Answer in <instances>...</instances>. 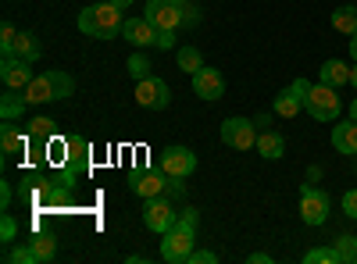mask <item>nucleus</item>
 Masks as SVG:
<instances>
[{"instance_id":"1","label":"nucleus","mask_w":357,"mask_h":264,"mask_svg":"<svg viewBox=\"0 0 357 264\" xmlns=\"http://www.w3.org/2000/svg\"><path fill=\"white\" fill-rule=\"evenodd\" d=\"M293 86L301 90L304 111L311 114L314 122H340L343 100H340V93L333 90V86H325V82H307V79H293Z\"/></svg>"},{"instance_id":"2","label":"nucleus","mask_w":357,"mask_h":264,"mask_svg":"<svg viewBox=\"0 0 357 264\" xmlns=\"http://www.w3.org/2000/svg\"><path fill=\"white\" fill-rule=\"evenodd\" d=\"M122 25H126L122 11H118L114 4H107V0L79 11V33L93 36V40H114L118 33H122Z\"/></svg>"},{"instance_id":"3","label":"nucleus","mask_w":357,"mask_h":264,"mask_svg":"<svg viewBox=\"0 0 357 264\" xmlns=\"http://www.w3.org/2000/svg\"><path fill=\"white\" fill-rule=\"evenodd\" d=\"M25 100L29 104H50V100H68L75 93V79L61 68H50V72H40L33 82L25 86Z\"/></svg>"},{"instance_id":"4","label":"nucleus","mask_w":357,"mask_h":264,"mask_svg":"<svg viewBox=\"0 0 357 264\" xmlns=\"http://www.w3.org/2000/svg\"><path fill=\"white\" fill-rule=\"evenodd\" d=\"M193 243H197V228H186V225L175 222V225L165 232V240H161V257H165L168 264H183V261H190V254L197 250Z\"/></svg>"},{"instance_id":"5","label":"nucleus","mask_w":357,"mask_h":264,"mask_svg":"<svg viewBox=\"0 0 357 264\" xmlns=\"http://www.w3.org/2000/svg\"><path fill=\"white\" fill-rule=\"evenodd\" d=\"M329 211H333V196L325 189H314V186H301V222L304 225H325L329 222Z\"/></svg>"},{"instance_id":"6","label":"nucleus","mask_w":357,"mask_h":264,"mask_svg":"<svg viewBox=\"0 0 357 264\" xmlns=\"http://www.w3.org/2000/svg\"><path fill=\"white\" fill-rule=\"evenodd\" d=\"M68 154H65V175H61V186H75L82 175L89 171V143L82 136H68Z\"/></svg>"},{"instance_id":"7","label":"nucleus","mask_w":357,"mask_h":264,"mask_svg":"<svg viewBox=\"0 0 357 264\" xmlns=\"http://www.w3.org/2000/svg\"><path fill=\"white\" fill-rule=\"evenodd\" d=\"M161 171L168 175V179H190V175L197 171V154L190 150V146H165L161 150Z\"/></svg>"},{"instance_id":"8","label":"nucleus","mask_w":357,"mask_h":264,"mask_svg":"<svg viewBox=\"0 0 357 264\" xmlns=\"http://www.w3.org/2000/svg\"><path fill=\"white\" fill-rule=\"evenodd\" d=\"M136 104L146 107V111H165L172 104V90H168V82L158 79V75H146L136 82Z\"/></svg>"},{"instance_id":"9","label":"nucleus","mask_w":357,"mask_h":264,"mask_svg":"<svg viewBox=\"0 0 357 264\" xmlns=\"http://www.w3.org/2000/svg\"><path fill=\"white\" fill-rule=\"evenodd\" d=\"M178 222V211L172 208V200L168 196H151L146 200V208H143V225L158 232V236H165V232Z\"/></svg>"},{"instance_id":"10","label":"nucleus","mask_w":357,"mask_h":264,"mask_svg":"<svg viewBox=\"0 0 357 264\" xmlns=\"http://www.w3.org/2000/svg\"><path fill=\"white\" fill-rule=\"evenodd\" d=\"M222 143L232 146V150H250V146L257 143V125L250 118H225L222 122Z\"/></svg>"},{"instance_id":"11","label":"nucleus","mask_w":357,"mask_h":264,"mask_svg":"<svg viewBox=\"0 0 357 264\" xmlns=\"http://www.w3.org/2000/svg\"><path fill=\"white\" fill-rule=\"evenodd\" d=\"M33 61H25L18 54H8L4 61H0V82L8 86V90H25L29 82H33Z\"/></svg>"},{"instance_id":"12","label":"nucleus","mask_w":357,"mask_h":264,"mask_svg":"<svg viewBox=\"0 0 357 264\" xmlns=\"http://www.w3.org/2000/svg\"><path fill=\"white\" fill-rule=\"evenodd\" d=\"M143 15L151 18L158 29H172V33L183 25V4H178V0H146Z\"/></svg>"},{"instance_id":"13","label":"nucleus","mask_w":357,"mask_h":264,"mask_svg":"<svg viewBox=\"0 0 357 264\" xmlns=\"http://www.w3.org/2000/svg\"><path fill=\"white\" fill-rule=\"evenodd\" d=\"M193 93H197L200 100H218V97H225V79H222V72H218V68H200V72H193Z\"/></svg>"},{"instance_id":"14","label":"nucleus","mask_w":357,"mask_h":264,"mask_svg":"<svg viewBox=\"0 0 357 264\" xmlns=\"http://www.w3.org/2000/svg\"><path fill=\"white\" fill-rule=\"evenodd\" d=\"M129 189H132L136 196H143V200H151V196H165V193H168L165 171H132Z\"/></svg>"},{"instance_id":"15","label":"nucleus","mask_w":357,"mask_h":264,"mask_svg":"<svg viewBox=\"0 0 357 264\" xmlns=\"http://www.w3.org/2000/svg\"><path fill=\"white\" fill-rule=\"evenodd\" d=\"M122 36L139 50V47H151L154 40H158V25L146 18V15H139V18H126V25H122Z\"/></svg>"},{"instance_id":"16","label":"nucleus","mask_w":357,"mask_h":264,"mask_svg":"<svg viewBox=\"0 0 357 264\" xmlns=\"http://www.w3.org/2000/svg\"><path fill=\"white\" fill-rule=\"evenodd\" d=\"M272 111L279 114V118H296V114L304 111V97H301V90H296V86L289 82L286 90H279V97H275Z\"/></svg>"},{"instance_id":"17","label":"nucleus","mask_w":357,"mask_h":264,"mask_svg":"<svg viewBox=\"0 0 357 264\" xmlns=\"http://www.w3.org/2000/svg\"><path fill=\"white\" fill-rule=\"evenodd\" d=\"M254 150L264 157V161H279L286 154V139L275 132V129H261L257 132V143H254Z\"/></svg>"},{"instance_id":"18","label":"nucleus","mask_w":357,"mask_h":264,"mask_svg":"<svg viewBox=\"0 0 357 264\" xmlns=\"http://www.w3.org/2000/svg\"><path fill=\"white\" fill-rule=\"evenodd\" d=\"M318 82L333 86V90H340V86H350V65H343L340 57H329V61L318 68Z\"/></svg>"},{"instance_id":"19","label":"nucleus","mask_w":357,"mask_h":264,"mask_svg":"<svg viewBox=\"0 0 357 264\" xmlns=\"http://www.w3.org/2000/svg\"><path fill=\"white\" fill-rule=\"evenodd\" d=\"M333 146L336 154H357V122H336L333 129Z\"/></svg>"},{"instance_id":"20","label":"nucleus","mask_w":357,"mask_h":264,"mask_svg":"<svg viewBox=\"0 0 357 264\" xmlns=\"http://www.w3.org/2000/svg\"><path fill=\"white\" fill-rule=\"evenodd\" d=\"M25 93L22 90H8L4 86V97H0V118L4 122H15V118H22V111H25Z\"/></svg>"},{"instance_id":"21","label":"nucleus","mask_w":357,"mask_h":264,"mask_svg":"<svg viewBox=\"0 0 357 264\" xmlns=\"http://www.w3.org/2000/svg\"><path fill=\"white\" fill-rule=\"evenodd\" d=\"M11 54H18V57H25V61H40L43 57V43H40V36L36 33H18V40H15V50Z\"/></svg>"},{"instance_id":"22","label":"nucleus","mask_w":357,"mask_h":264,"mask_svg":"<svg viewBox=\"0 0 357 264\" xmlns=\"http://www.w3.org/2000/svg\"><path fill=\"white\" fill-rule=\"evenodd\" d=\"M333 29H336V33H343V36H354L357 33V8L354 4H343V8H336L333 11Z\"/></svg>"},{"instance_id":"23","label":"nucleus","mask_w":357,"mask_h":264,"mask_svg":"<svg viewBox=\"0 0 357 264\" xmlns=\"http://www.w3.org/2000/svg\"><path fill=\"white\" fill-rule=\"evenodd\" d=\"M25 143H29V136L18 132L11 122H4V129H0V146H4V154H8V157H11V154H22Z\"/></svg>"},{"instance_id":"24","label":"nucleus","mask_w":357,"mask_h":264,"mask_svg":"<svg viewBox=\"0 0 357 264\" xmlns=\"http://www.w3.org/2000/svg\"><path fill=\"white\" fill-rule=\"evenodd\" d=\"M175 65H178V72L193 75V72H200V68H204V57H200V50H197V47H178V50H175Z\"/></svg>"},{"instance_id":"25","label":"nucleus","mask_w":357,"mask_h":264,"mask_svg":"<svg viewBox=\"0 0 357 264\" xmlns=\"http://www.w3.org/2000/svg\"><path fill=\"white\" fill-rule=\"evenodd\" d=\"M304 264H340V250L336 247H311L304 254Z\"/></svg>"},{"instance_id":"26","label":"nucleus","mask_w":357,"mask_h":264,"mask_svg":"<svg viewBox=\"0 0 357 264\" xmlns=\"http://www.w3.org/2000/svg\"><path fill=\"white\" fill-rule=\"evenodd\" d=\"M29 243H33V250H36V261H40V264H43V261H50V257H54V250H57V240L50 236V232H40V236H33Z\"/></svg>"},{"instance_id":"27","label":"nucleus","mask_w":357,"mask_h":264,"mask_svg":"<svg viewBox=\"0 0 357 264\" xmlns=\"http://www.w3.org/2000/svg\"><path fill=\"white\" fill-rule=\"evenodd\" d=\"M336 250H340V261L343 264H357V236L343 232V236L336 240Z\"/></svg>"},{"instance_id":"28","label":"nucleus","mask_w":357,"mask_h":264,"mask_svg":"<svg viewBox=\"0 0 357 264\" xmlns=\"http://www.w3.org/2000/svg\"><path fill=\"white\" fill-rule=\"evenodd\" d=\"M4 261H8V264H40V261H36L33 243H25V247H11V250L4 254Z\"/></svg>"},{"instance_id":"29","label":"nucleus","mask_w":357,"mask_h":264,"mask_svg":"<svg viewBox=\"0 0 357 264\" xmlns=\"http://www.w3.org/2000/svg\"><path fill=\"white\" fill-rule=\"evenodd\" d=\"M126 68H129V75H132L136 82H139V79H146V75H154V72H151L154 65H151V61H146V57H143L139 50H136V54L129 57V65H126Z\"/></svg>"},{"instance_id":"30","label":"nucleus","mask_w":357,"mask_h":264,"mask_svg":"<svg viewBox=\"0 0 357 264\" xmlns=\"http://www.w3.org/2000/svg\"><path fill=\"white\" fill-rule=\"evenodd\" d=\"M29 136L40 139V143H47V139L54 136V122H50V118H36L33 125H29Z\"/></svg>"},{"instance_id":"31","label":"nucleus","mask_w":357,"mask_h":264,"mask_svg":"<svg viewBox=\"0 0 357 264\" xmlns=\"http://www.w3.org/2000/svg\"><path fill=\"white\" fill-rule=\"evenodd\" d=\"M15 40H18V29L11 22H4V25H0V50H4V57L15 50Z\"/></svg>"},{"instance_id":"32","label":"nucleus","mask_w":357,"mask_h":264,"mask_svg":"<svg viewBox=\"0 0 357 264\" xmlns=\"http://www.w3.org/2000/svg\"><path fill=\"white\" fill-rule=\"evenodd\" d=\"M0 236H4V243H11L18 236V222L11 218V211H4V218H0Z\"/></svg>"},{"instance_id":"33","label":"nucleus","mask_w":357,"mask_h":264,"mask_svg":"<svg viewBox=\"0 0 357 264\" xmlns=\"http://www.w3.org/2000/svg\"><path fill=\"white\" fill-rule=\"evenodd\" d=\"M340 208H343V215H347V218H354V222H357V186L343 193V200H340Z\"/></svg>"},{"instance_id":"34","label":"nucleus","mask_w":357,"mask_h":264,"mask_svg":"<svg viewBox=\"0 0 357 264\" xmlns=\"http://www.w3.org/2000/svg\"><path fill=\"white\" fill-rule=\"evenodd\" d=\"M154 47H158V50H178V47H175V33H172V29H158Z\"/></svg>"},{"instance_id":"35","label":"nucleus","mask_w":357,"mask_h":264,"mask_svg":"<svg viewBox=\"0 0 357 264\" xmlns=\"http://www.w3.org/2000/svg\"><path fill=\"white\" fill-rule=\"evenodd\" d=\"M178 225H186V228H197V225H200V215H197L193 208H186V211H178Z\"/></svg>"},{"instance_id":"36","label":"nucleus","mask_w":357,"mask_h":264,"mask_svg":"<svg viewBox=\"0 0 357 264\" xmlns=\"http://www.w3.org/2000/svg\"><path fill=\"white\" fill-rule=\"evenodd\" d=\"M218 261V254H211V250H193L190 254V264H215Z\"/></svg>"},{"instance_id":"37","label":"nucleus","mask_w":357,"mask_h":264,"mask_svg":"<svg viewBox=\"0 0 357 264\" xmlns=\"http://www.w3.org/2000/svg\"><path fill=\"white\" fill-rule=\"evenodd\" d=\"M200 22V11L193 8V0H186L183 4V25H197Z\"/></svg>"},{"instance_id":"38","label":"nucleus","mask_w":357,"mask_h":264,"mask_svg":"<svg viewBox=\"0 0 357 264\" xmlns=\"http://www.w3.org/2000/svg\"><path fill=\"white\" fill-rule=\"evenodd\" d=\"M0 208H4V211L11 208V186H8V183L0 186Z\"/></svg>"},{"instance_id":"39","label":"nucleus","mask_w":357,"mask_h":264,"mask_svg":"<svg viewBox=\"0 0 357 264\" xmlns=\"http://www.w3.org/2000/svg\"><path fill=\"white\" fill-rule=\"evenodd\" d=\"M247 261H250V264H272V254H261V250H257V254H247Z\"/></svg>"},{"instance_id":"40","label":"nucleus","mask_w":357,"mask_h":264,"mask_svg":"<svg viewBox=\"0 0 357 264\" xmlns=\"http://www.w3.org/2000/svg\"><path fill=\"white\" fill-rule=\"evenodd\" d=\"M254 125H257V132H261V129H272V114H257Z\"/></svg>"},{"instance_id":"41","label":"nucleus","mask_w":357,"mask_h":264,"mask_svg":"<svg viewBox=\"0 0 357 264\" xmlns=\"http://www.w3.org/2000/svg\"><path fill=\"white\" fill-rule=\"evenodd\" d=\"M107 4H114V8H118V11H129V8H132V4H136V0H107Z\"/></svg>"},{"instance_id":"42","label":"nucleus","mask_w":357,"mask_h":264,"mask_svg":"<svg viewBox=\"0 0 357 264\" xmlns=\"http://www.w3.org/2000/svg\"><path fill=\"white\" fill-rule=\"evenodd\" d=\"M350 57H354V61H357V33L350 36Z\"/></svg>"},{"instance_id":"43","label":"nucleus","mask_w":357,"mask_h":264,"mask_svg":"<svg viewBox=\"0 0 357 264\" xmlns=\"http://www.w3.org/2000/svg\"><path fill=\"white\" fill-rule=\"evenodd\" d=\"M350 86L357 90V61H354V68H350Z\"/></svg>"},{"instance_id":"44","label":"nucleus","mask_w":357,"mask_h":264,"mask_svg":"<svg viewBox=\"0 0 357 264\" xmlns=\"http://www.w3.org/2000/svg\"><path fill=\"white\" fill-rule=\"evenodd\" d=\"M350 118H354V122H357V97H354V100H350Z\"/></svg>"},{"instance_id":"45","label":"nucleus","mask_w":357,"mask_h":264,"mask_svg":"<svg viewBox=\"0 0 357 264\" xmlns=\"http://www.w3.org/2000/svg\"><path fill=\"white\" fill-rule=\"evenodd\" d=\"M178 4H186V0H178Z\"/></svg>"}]
</instances>
